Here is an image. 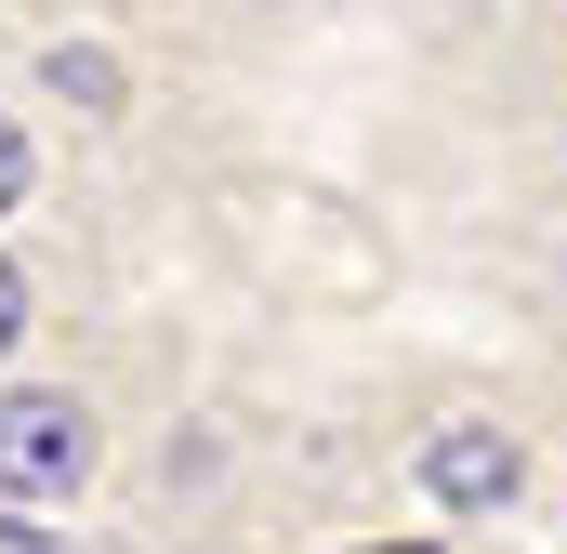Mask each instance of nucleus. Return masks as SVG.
I'll list each match as a JSON object with an SVG mask.
<instances>
[{
    "instance_id": "obj_1",
    "label": "nucleus",
    "mask_w": 567,
    "mask_h": 554,
    "mask_svg": "<svg viewBox=\"0 0 567 554\" xmlns=\"http://www.w3.org/2000/svg\"><path fill=\"white\" fill-rule=\"evenodd\" d=\"M93 475V410L80 397H53V383H27V397H0V502H66Z\"/></svg>"
},
{
    "instance_id": "obj_2",
    "label": "nucleus",
    "mask_w": 567,
    "mask_h": 554,
    "mask_svg": "<svg viewBox=\"0 0 567 554\" xmlns=\"http://www.w3.org/2000/svg\"><path fill=\"white\" fill-rule=\"evenodd\" d=\"M515 475H528V462H515V435H502V422H449V435L423 449V489L449 502V515H502V502H515Z\"/></svg>"
},
{
    "instance_id": "obj_3",
    "label": "nucleus",
    "mask_w": 567,
    "mask_h": 554,
    "mask_svg": "<svg viewBox=\"0 0 567 554\" xmlns=\"http://www.w3.org/2000/svg\"><path fill=\"white\" fill-rule=\"evenodd\" d=\"M53 93H66V106H120V66H106V53H80V40H66V53H53Z\"/></svg>"
},
{
    "instance_id": "obj_4",
    "label": "nucleus",
    "mask_w": 567,
    "mask_h": 554,
    "mask_svg": "<svg viewBox=\"0 0 567 554\" xmlns=\"http://www.w3.org/2000/svg\"><path fill=\"white\" fill-rule=\"evenodd\" d=\"M13 330H27V277H13V252H0V357H13Z\"/></svg>"
},
{
    "instance_id": "obj_5",
    "label": "nucleus",
    "mask_w": 567,
    "mask_h": 554,
    "mask_svg": "<svg viewBox=\"0 0 567 554\" xmlns=\"http://www.w3.org/2000/svg\"><path fill=\"white\" fill-rule=\"evenodd\" d=\"M13 198H27V133L0 120V212H13Z\"/></svg>"
},
{
    "instance_id": "obj_6",
    "label": "nucleus",
    "mask_w": 567,
    "mask_h": 554,
    "mask_svg": "<svg viewBox=\"0 0 567 554\" xmlns=\"http://www.w3.org/2000/svg\"><path fill=\"white\" fill-rule=\"evenodd\" d=\"M357 554H435V542H357Z\"/></svg>"
}]
</instances>
